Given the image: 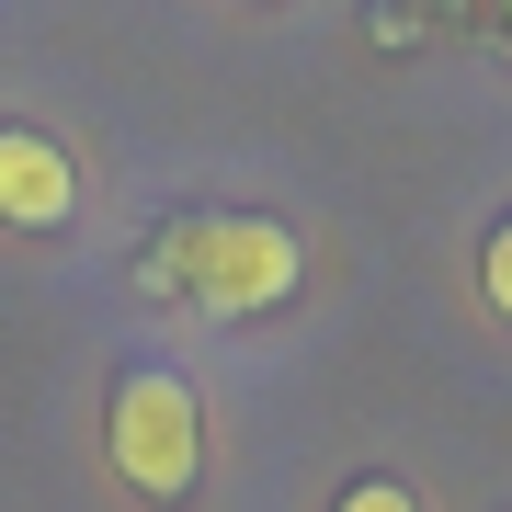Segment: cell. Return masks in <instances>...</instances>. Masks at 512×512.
Here are the masks:
<instances>
[{"mask_svg": "<svg viewBox=\"0 0 512 512\" xmlns=\"http://www.w3.org/2000/svg\"><path fill=\"white\" fill-rule=\"evenodd\" d=\"M80 217V160L46 126H0V228H69Z\"/></svg>", "mask_w": 512, "mask_h": 512, "instance_id": "obj_3", "label": "cell"}, {"mask_svg": "<svg viewBox=\"0 0 512 512\" xmlns=\"http://www.w3.org/2000/svg\"><path fill=\"white\" fill-rule=\"evenodd\" d=\"M478 296H490V308L512 319V217H501L490 239H478Z\"/></svg>", "mask_w": 512, "mask_h": 512, "instance_id": "obj_4", "label": "cell"}, {"mask_svg": "<svg viewBox=\"0 0 512 512\" xmlns=\"http://www.w3.org/2000/svg\"><path fill=\"white\" fill-rule=\"evenodd\" d=\"M501 23H512V0H501Z\"/></svg>", "mask_w": 512, "mask_h": 512, "instance_id": "obj_6", "label": "cell"}, {"mask_svg": "<svg viewBox=\"0 0 512 512\" xmlns=\"http://www.w3.org/2000/svg\"><path fill=\"white\" fill-rule=\"evenodd\" d=\"M103 444H114V478L137 501H183L205 478V399L183 365H126L114 376V410H103Z\"/></svg>", "mask_w": 512, "mask_h": 512, "instance_id": "obj_2", "label": "cell"}, {"mask_svg": "<svg viewBox=\"0 0 512 512\" xmlns=\"http://www.w3.org/2000/svg\"><path fill=\"white\" fill-rule=\"evenodd\" d=\"M330 512H421V501L399 490V478H353V490H342V501H330Z\"/></svg>", "mask_w": 512, "mask_h": 512, "instance_id": "obj_5", "label": "cell"}, {"mask_svg": "<svg viewBox=\"0 0 512 512\" xmlns=\"http://www.w3.org/2000/svg\"><path fill=\"white\" fill-rule=\"evenodd\" d=\"M296 274H308V251H296V228H274V217H194V228L160 239V262H148V285H183L205 319L285 308Z\"/></svg>", "mask_w": 512, "mask_h": 512, "instance_id": "obj_1", "label": "cell"}]
</instances>
